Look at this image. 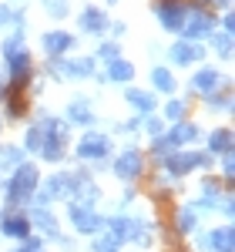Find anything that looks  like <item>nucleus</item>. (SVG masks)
I'll use <instances>...</instances> for the list:
<instances>
[{"instance_id":"obj_1","label":"nucleus","mask_w":235,"mask_h":252,"mask_svg":"<svg viewBox=\"0 0 235 252\" xmlns=\"http://www.w3.org/2000/svg\"><path fill=\"white\" fill-rule=\"evenodd\" d=\"M40 185V175L34 165H20L17 172L10 175V182H7V205L14 209V205H20V202H27L30 195L37 192Z\"/></svg>"},{"instance_id":"obj_2","label":"nucleus","mask_w":235,"mask_h":252,"mask_svg":"<svg viewBox=\"0 0 235 252\" xmlns=\"http://www.w3.org/2000/svg\"><path fill=\"white\" fill-rule=\"evenodd\" d=\"M185 14H188V7H185L181 0H161V3H158V20H161V27H168V31H181Z\"/></svg>"},{"instance_id":"obj_3","label":"nucleus","mask_w":235,"mask_h":252,"mask_svg":"<svg viewBox=\"0 0 235 252\" xmlns=\"http://www.w3.org/2000/svg\"><path fill=\"white\" fill-rule=\"evenodd\" d=\"M215 27V17L212 14H205V10H188L185 14V24H181V34H185V40H195L202 37L205 31H212Z\"/></svg>"},{"instance_id":"obj_4","label":"nucleus","mask_w":235,"mask_h":252,"mask_svg":"<svg viewBox=\"0 0 235 252\" xmlns=\"http://www.w3.org/2000/svg\"><path fill=\"white\" fill-rule=\"evenodd\" d=\"M208 158L205 155H195V152H175V155L165 161V168H168V175H185L192 172V168H198V165H205Z\"/></svg>"},{"instance_id":"obj_5","label":"nucleus","mask_w":235,"mask_h":252,"mask_svg":"<svg viewBox=\"0 0 235 252\" xmlns=\"http://www.w3.org/2000/svg\"><path fill=\"white\" fill-rule=\"evenodd\" d=\"M108 152H111V141H108V135H84L78 145V155L81 158H108Z\"/></svg>"},{"instance_id":"obj_6","label":"nucleus","mask_w":235,"mask_h":252,"mask_svg":"<svg viewBox=\"0 0 235 252\" xmlns=\"http://www.w3.org/2000/svg\"><path fill=\"white\" fill-rule=\"evenodd\" d=\"M115 175L118 178H124V182H131L141 175V155H138L135 148H128V152H121L115 161Z\"/></svg>"},{"instance_id":"obj_7","label":"nucleus","mask_w":235,"mask_h":252,"mask_svg":"<svg viewBox=\"0 0 235 252\" xmlns=\"http://www.w3.org/2000/svg\"><path fill=\"white\" fill-rule=\"evenodd\" d=\"M71 222H74L78 232H88V235H94L101 225H104L101 215H94L91 209H81V205H71Z\"/></svg>"},{"instance_id":"obj_8","label":"nucleus","mask_w":235,"mask_h":252,"mask_svg":"<svg viewBox=\"0 0 235 252\" xmlns=\"http://www.w3.org/2000/svg\"><path fill=\"white\" fill-rule=\"evenodd\" d=\"M0 229H3V235H10V239H30L27 215H3L0 219Z\"/></svg>"},{"instance_id":"obj_9","label":"nucleus","mask_w":235,"mask_h":252,"mask_svg":"<svg viewBox=\"0 0 235 252\" xmlns=\"http://www.w3.org/2000/svg\"><path fill=\"white\" fill-rule=\"evenodd\" d=\"M71 47H74V37L64 34V31H51V34H44V51H47L51 58H60V54L71 51Z\"/></svg>"},{"instance_id":"obj_10","label":"nucleus","mask_w":235,"mask_h":252,"mask_svg":"<svg viewBox=\"0 0 235 252\" xmlns=\"http://www.w3.org/2000/svg\"><path fill=\"white\" fill-rule=\"evenodd\" d=\"M172 61L175 64H195V61H202V47L198 44H192V40H178L175 47H172Z\"/></svg>"},{"instance_id":"obj_11","label":"nucleus","mask_w":235,"mask_h":252,"mask_svg":"<svg viewBox=\"0 0 235 252\" xmlns=\"http://www.w3.org/2000/svg\"><path fill=\"white\" fill-rule=\"evenodd\" d=\"M81 31H88V34H101L104 27H108V14H101V10H94V7H88L84 14L78 17Z\"/></svg>"},{"instance_id":"obj_12","label":"nucleus","mask_w":235,"mask_h":252,"mask_svg":"<svg viewBox=\"0 0 235 252\" xmlns=\"http://www.w3.org/2000/svg\"><path fill=\"white\" fill-rule=\"evenodd\" d=\"M208 246L215 252H232L235 249V232L232 225H222V229H215V232L208 235Z\"/></svg>"},{"instance_id":"obj_13","label":"nucleus","mask_w":235,"mask_h":252,"mask_svg":"<svg viewBox=\"0 0 235 252\" xmlns=\"http://www.w3.org/2000/svg\"><path fill=\"white\" fill-rule=\"evenodd\" d=\"M104 78H108V81H131V78H135V67H131L128 61L115 58V61H108V71H104Z\"/></svg>"},{"instance_id":"obj_14","label":"nucleus","mask_w":235,"mask_h":252,"mask_svg":"<svg viewBox=\"0 0 235 252\" xmlns=\"http://www.w3.org/2000/svg\"><path fill=\"white\" fill-rule=\"evenodd\" d=\"M27 222H30V225H40L47 235H58V219L47 212V209H34V212L27 215Z\"/></svg>"},{"instance_id":"obj_15","label":"nucleus","mask_w":235,"mask_h":252,"mask_svg":"<svg viewBox=\"0 0 235 252\" xmlns=\"http://www.w3.org/2000/svg\"><path fill=\"white\" fill-rule=\"evenodd\" d=\"M195 138H198V128H195V125L178 121L175 128H172V135H168V141H172V145H188V141H195Z\"/></svg>"},{"instance_id":"obj_16","label":"nucleus","mask_w":235,"mask_h":252,"mask_svg":"<svg viewBox=\"0 0 235 252\" xmlns=\"http://www.w3.org/2000/svg\"><path fill=\"white\" fill-rule=\"evenodd\" d=\"M208 145H212V152H215V155H232V131H229V128L212 131Z\"/></svg>"},{"instance_id":"obj_17","label":"nucleus","mask_w":235,"mask_h":252,"mask_svg":"<svg viewBox=\"0 0 235 252\" xmlns=\"http://www.w3.org/2000/svg\"><path fill=\"white\" fill-rule=\"evenodd\" d=\"M215 84H218L215 67H202L195 78H192V88H195V91H215Z\"/></svg>"},{"instance_id":"obj_18","label":"nucleus","mask_w":235,"mask_h":252,"mask_svg":"<svg viewBox=\"0 0 235 252\" xmlns=\"http://www.w3.org/2000/svg\"><path fill=\"white\" fill-rule=\"evenodd\" d=\"M67 121H74V125H91V121H94L91 104H88V101H74V104L67 108Z\"/></svg>"},{"instance_id":"obj_19","label":"nucleus","mask_w":235,"mask_h":252,"mask_svg":"<svg viewBox=\"0 0 235 252\" xmlns=\"http://www.w3.org/2000/svg\"><path fill=\"white\" fill-rule=\"evenodd\" d=\"M124 97H128V104H131V108H138V111H151V108H155V94H148V91L131 88Z\"/></svg>"},{"instance_id":"obj_20","label":"nucleus","mask_w":235,"mask_h":252,"mask_svg":"<svg viewBox=\"0 0 235 252\" xmlns=\"http://www.w3.org/2000/svg\"><path fill=\"white\" fill-rule=\"evenodd\" d=\"M175 225H178V232H181V235H192V232H195V225H198V215H195V209H178Z\"/></svg>"},{"instance_id":"obj_21","label":"nucleus","mask_w":235,"mask_h":252,"mask_svg":"<svg viewBox=\"0 0 235 252\" xmlns=\"http://www.w3.org/2000/svg\"><path fill=\"white\" fill-rule=\"evenodd\" d=\"M151 81H155V88H161L165 94H172L175 91V78L165 71V67H155V74H151Z\"/></svg>"},{"instance_id":"obj_22","label":"nucleus","mask_w":235,"mask_h":252,"mask_svg":"<svg viewBox=\"0 0 235 252\" xmlns=\"http://www.w3.org/2000/svg\"><path fill=\"white\" fill-rule=\"evenodd\" d=\"M20 161V152L17 148H7V145H0V175L7 172V168H14Z\"/></svg>"},{"instance_id":"obj_23","label":"nucleus","mask_w":235,"mask_h":252,"mask_svg":"<svg viewBox=\"0 0 235 252\" xmlns=\"http://www.w3.org/2000/svg\"><path fill=\"white\" fill-rule=\"evenodd\" d=\"M151 155H155L158 161H168V158L175 155V145H172L168 138H155V148H151Z\"/></svg>"},{"instance_id":"obj_24","label":"nucleus","mask_w":235,"mask_h":252,"mask_svg":"<svg viewBox=\"0 0 235 252\" xmlns=\"http://www.w3.org/2000/svg\"><path fill=\"white\" fill-rule=\"evenodd\" d=\"M24 145H27V152H40V145H44V131H40V125L27 128V138H24Z\"/></svg>"},{"instance_id":"obj_25","label":"nucleus","mask_w":235,"mask_h":252,"mask_svg":"<svg viewBox=\"0 0 235 252\" xmlns=\"http://www.w3.org/2000/svg\"><path fill=\"white\" fill-rule=\"evenodd\" d=\"M20 34H10V37L3 40V58H14V54H20V51H24V47H20Z\"/></svg>"},{"instance_id":"obj_26","label":"nucleus","mask_w":235,"mask_h":252,"mask_svg":"<svg viewBox=\"0 0 235 252\" xmlns=\"http://www.w3.org/2000/svg\"><path fill=\"white\" fill-rule=\"evenodd\" d=\"M215 47H218V54H222V58H232V34H218Z\"/></svg>"},{"instance_id":"obj_27","label":"nucleus","mask_w":235,"mask_h":252,"mask_svg":"<svg viewBox=\"0 0 235 252\" xmlns=\"http://www.w3.org/2000/svg\"><path fill=\"white\" fill-rule=\"evenodd\" d=\"M181 115H185V101H172L168 108H165V118H172V121H181Z\"/></svg>"},{"instance_id":"obj_28","label":"nucleus","mask_w":235,"mask_h":252,"mask_svg":"<svg viewBox=\"0 0 235 252\" xmlns=\"http://www.w3.org/2000/svg\"><path fill=\"white\" fill-rule=\"evenodd\" d=\"M47 3V10L54 14V17H64L67 14V0H44Z\"/></svg>"},{"instance_id":"obj_29","label":"nucleus","mask_w":235,"mask_h":252,"mask_svg":"<svg viewBox=\"0 0 235 252\" xmlns=\"http://www.w3.org/2000/svg\"><path fill=\"white\" fill-rule=\"evenodd\" d=\"M205 101H208L212 108H229V104H232V97H229V94H215V91L205 97Z\"/></svg>"},{"instance_id":"obj_30","label":"nucleus","mask_w":235,"mask_h":252,"mask_svg":"<svg viewBox=\"0 0 235 252\" xmlns=\"http://www.w3.org/2000/svg\"><path fill=\"white\" fill-rule=\"evenodd\" d=\"M10 24H17V14L10 7H0V27H10Z\"/></svg>"},{"instance_id":"obj_31","label":"nucleus","mask_w":235,"mask_h":252,"mask_svg":"<svg viewBox=\"0 0 235 252\" xmlns=\"http://www.w3.org/2000/svg\"><path fill=\"white\" fill-rule=\"evenodd\" d=\"M101 58H108V61H115L118 58V44L111 40V44H101V51H98Z\"/></svg>"},{"instance_id":"obj_32","label":"nucleus","mask_w":235,"mask_h":252,"mask_svg":"<svg viewBox=\"0 0 235 252\" xmlns=\"http://www.w3.org/2000/svg\"><path fill=\"white\" fill-rule=\"evenodd\" d=\"M148 131H151V135H161V121H158V118H148Z\"/></svg>"}]
</instances>
